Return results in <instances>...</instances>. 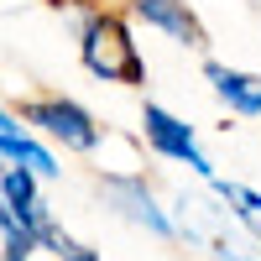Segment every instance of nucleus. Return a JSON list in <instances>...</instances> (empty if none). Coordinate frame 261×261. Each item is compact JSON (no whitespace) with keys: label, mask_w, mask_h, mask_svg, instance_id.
<instances>
[{"label":"nucleus","mask_w":261,"mask_h":261,"mask_svg":"<svg viewBox=\"0 0 261 261\" xmlns=\"http://www.w3.org/2000/svg\"><path fill=\"white\" fill-rule=\"evenodd\" d=\"M79 58H84V68L94 79H105V84H141L146 79L141 53H136V42H130V27L120 16L99 11V6L89 16H79Z\"/></svg>","instance_id":"nucleus-1"},{"label":"nucleus","mask_w":261,"mask_h":261,"mask_svg":"<svg viewBox=\"0 0 261 261\" xmlns=\"http://www.w3.org/2000/svg\"><path fill=\"white\" fill-rule=\"evenodd\" d=\"M99 199L110 204L120 220H130L136 230L157 235V241H183V225L172 220V214L157 204V193L146 188V178L136 172H115V178H99Z\"/></svg>","instance_id":"nucleus-2"},{"label":"nucleus","mask_w":261,"mask_h":261,"mask_svg":"<svg viewBox=\"0 0 261 261\" xmlns=\"http://www.w3.org/2000/svg\"><path fill=\"white\" fill-rule=\"evenodd\" d=\"M21 120L37 125L42 136L58 141L63 151H94L99 146V125H94V115L84 110L79 99H63V94L27 99V105H21Z\"/></svg>","instance_id":"nucleus-3"},{"label":"nucleus","mask_w":261,"mask_h":261,"mask_svg":"<svg viewBox=\"0 0 261 261\" xmlns=\"http://www.w3.org/2000/svg\"><path fill=\"white\" fill-rule=\"evenodd\" d=\"M141 136H146V146L157 151V157L183 162L188 172H199L204 183L220 178V172H214V162L199 151V136H193V125H183L172 110H162V105H146V110H141Z\"/></svg>","instance_id":"nucleus-4"},{"label":"nucleus","mask_w":261,"mask_h":261,"mask_svg":"<svg viewBox=\"0 0 261 261\" xmlns=\"http://www.w3.org/2000/svg\"><path fill=\"white\" fill-rule=\"evenodd\" d=\"M125 11L136 21H146L151 32L183 42V47H204V27H199V16L188 11V0H125Z\"/></svg>","instance_id":"nucleus-5"},{"label":"nucleus","mask_w":261,"mask_h":261,"mask_svg":"<svg viewBox=\"0 0 261 261\" xmlns=\"http://www.w3.org/2000/svg\"><path fill=\"white\" fill-rule=\"evenodd\" d=\"M0 209L21 214V220L37 225V230L53 225V214H47V204H42V193H37V172L21 167V162H6V172H0Z\"/></svg>","instance_id":"nucleus-6"},{"label":"nucleus","mask_w":261,"mask_h":261,"mask_svg":"<svg viewBox=\"0 0 261 261\" xmlns=\"http://www.w3.org/2000/svg\"><path fill=\"white\" fill-rule=\"evenodd\" d=\"M0 157L6 162H21V167H32L37 178H58V157H53V146H42L32 130H21V120H16V110H6L0 115Z\"/></svg>","instance_id":"nucleus-7"},{"label":"nucleus","mask_w":261,"mask_h":261,"mask_svg":"<svg viewBox=\"0 0 261 261\" xmlns=\"http://www.w3.org/2000/svg\"><path fill=\"white\" fill-rule=\"evenodd\" d=\"M204 79L214 84V94L230 105V115H246V120L261 115V79H256V73L225 68V63H204Z\"/></svg>","instance_id":"nucleus-8"},{"label":"nucleus","mask_w":261,"mask_h":261,"mask_svg":"<svg viewBox=\"0 0 261 261\" xmlns=\"http://www.w3.org/2000/svg\"><path fill=\"white\" fill-rule=\"evenodd\" d=\"M209 188L220 193V204H230L235 225H241V230H251L256 241H261V193H256V188H246V183H225V178H214Z\"/></svg>","instance_id":"nucleus-9"},{"label":"nucleus","mask_w":261,"mask_h":261,"mask_svg":"<svg viewBox=\"0 0 261 261\" xmlns=\"http://www.w3.org/2000/svg\"><path fill=\"white\" fill-rule=\"evenodd\" d=\"M0 246H6V261H32V251H42V230L27 225L21 214L0 209Z\"/></svg>","instance_id":"nucleus-10"},{"label":"nucleus","mask_w":261,"mask_h":261,"mask_svg":"<svg viewBox=\"0 0 261 261\" xmlns=\"http://www.w3.org/2000/svg\"><path fill=\"white\" fill-rule=\"evenodd\" d=\"M42 251H53L58 261H99V251H94V246H79L73 235H63L58 225L42 230Z\"/></svg>","instance_id":"nucleus-11"},{"label":"nucleus","mask_w":261,"mask_h":261,"mask_svg":"<svg viewBox=\"0 0 261 261\" xmlns=\"http://www.w3.org/2000/svg\"><path fill=\"white\" fill-rule=\"evenodd\" d=\"M209 251H214V261H261V251L241 246V241H209Z\"/></svg>","instance_id":"nucleus-12"},{"label":"nucleus","mask_w":261,"mask_h":261,"mask_svg":"<svg viewBox=\"0 0 261 261\" xmlns=\"http://www.w3.org/2000/svg\"><path fill=\"white\" fill-rule=\"evenodd\" d=\"M58 6H73L79 16H89V11H94V0H58Z\"/></svg>","instance_id":"nucleus-13"}]
</instances>
